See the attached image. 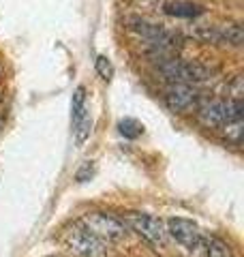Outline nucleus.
<instances>
[{"label":"nucleus","instance_id":"f257e3e1","mask_svg":"<svg viewBox=\"0 0 244 257\" xmlns=\"http://www.w3.org/2000/svg\"><path fill=\"white\" fill-rule=\"evenodd\" d=\"M159 60V73L167 79L169 84H206L210 79H214L218 69L212 64L199 62V60H182L176 56H163Z\"/></svg>","mask_w":244,"mask_h":257},{"label":"nucleus","instance_id":"f03ea898","mask_svg":"<svg viewBox=\"0 0 244 257\" xmlns=\"http://www.w3.org/2000/svg\"><path fill=\"white\" fill-rule=\"evenodd\" d=\"M197 111V118L203 126L208 128H221L227 122H233V120H242V101L235 99H208V101H199V105L195 107Z\"/></svg>","mask_w":244,"mask_h":257},{"label":"nucleus","instance_id":"7ed1b4c3","mask_svg":"<svg viewBox=\"0 0 244 257\" xmlns=\"http://www.w3.org/2000/svg\"><path fill=\"white\" fill-rule=\"evenodd\" d=\"M64 244L77 257H105V253H107V242L99 236H94L81 223L73 225L71 229L64 231Z\"/></svg>","mask_w":244,"mask_h":257},{"label":"nucleus","instance_id":"20e7f679","mask_svg":"<svg viewBox=\"0 0 244 257\" xmlns=\"http://www.w3.org/2000/svg\"><path fill=\"white\" fill-rule=\"evenodd\" d=\"M81 225L88 227L94 236H99L101 240H122L129 234V225L125 219H120L116 214L109 212H88L81 219Z\"/></svg>","mask_w":244,"mask_h":257},{"label":"nucleus","instance_id":"39448f33","mask_svg":"<svg viewBox=\"0 0 244 257\" xmlns=\"http://www.w3.org/2000/svg\"><path fill=\"white\" fill-rule=\"evenodd\" d=\"M127 225L131 227L135 234H140L146 242L154 246H163L167 240V229L165 223L152 214H142V212H131L127 214Z\"/></svg>","mask_w":244,"mask_h":257},{"label":"nucleus","instance_id":"423d86ee","mask_svg":"<svg viewBox=\"0 0 244 257\" xmlns=\"http://www.w3.org/2000/svg\"><path fill=\"white\" fill-rule=\"evenodd\" d=\"M163 101L176 114H186L199 105L201 94L191 84H169L165 88V94H163Z\"/></svg>","mask_w":244,"mask_h":257},{"label":"nucleus","instance_id":"0eeeda50","mask_svg":"<svg viewBox=\"0 0 244 257\" xmlns=\"http://www.w3.org/2000/svg\"><path fill=\"white\" fill-rule=\"evenodd\" d=\"M167 234L172 236L180 246H184L186 251H197L201 246V229L189 219H180V216H172L167 221Z\"/></svg>","mask_w":244,"mask_h":257},{"label":"nucleus","instance_id":"6e6552de","mask_svg":"<svg viewBox=\"0 0 244 257\" xmlns=\"http://www.w3.org/2000/svg\"><path fill=\"white\" fill-rule=\"evenodd\" d=\"M163 11H165L167 15H174V18H199V15H203V7L197 5V3H191V0H176V3H165L163 5Z\"/></svg>","mask_w":244,"mask_h":257},{"label":"nucleus","instance_id":"1a4fd4ad","mask_svg":"<svg viewBox=\"0 0 244 257\" xmlns=\"http://www.w3.org/2000/svg\"><path fill=\"white\" fill-rule=\"evenodd\" d=\"M206 257H233L231 246L225 242V240L216 238V236H203L201 238V246Z\"/></svg>","mask_w":244,"mask_h":257},{"label":"nucleus","instance_id":"9d476101","mask_svg":"<svg viewBox=\"0 0 244 257\" xmlns=\"http://www.w3.org/2000/svg\"><path fill=\"white\" fill-rule=\"evenodd\" d=\"M88 116V109H86V88L79 86L75 94H73V101H71V118H73V126H75L79 120H84Z\"/></svg>","mask_w":244,"mask_h":257},{"label":"nucleus","instance_id":"9b49d317","mask_svg":"<svg viewBox=\"0 0 244 257\" xmlns=\"http://www.w3.org/2000/svg\"><path fill=\"white\" fill-rule=\"evenodd\" d=\"M118 128H120V133L125 135V138H129V140H135V138H140L142 135V124L137 122V120H133V118H127V120H122V122L118 124Z\"/></svg>","mask_w":244,"mask_h":257},{"label":"nucleus","instance_id":"f8f14e48","mask_svg":"<svg viewBox=\"0 0 244 257\" xmlns=\"http://www.w3.org/2000/svg\"><path fill=\"white\" fill-rule=\"evenodd\" d=\"M94 69H96V73L101 75V79H105V82H109V79L113 77V64H111V60L107 58V56H96Z\"/></svg>","mask_w":244,"mask_h":257},{"label":"nucleus","instance_id":"ddd939ff","mask_svg":"<svg viewBox=\"0 0 244 257\" xmlns=\"http://www.w3.org/2000/svg\"><path fill=\"white\" fill-rule=\"evenodd\" d=\"M242 77L240 75H235L233 79H231V84H229V99H235V101H242Z\"/></svg>","mask_w":244,"mask_h":257}]
</instances>
